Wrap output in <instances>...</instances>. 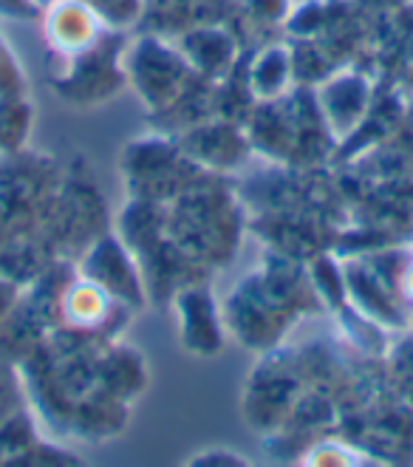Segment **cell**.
<instances>
[{"label":"cell","instance_id":"1","mask_svg":"<svg viewBox=\"0 0 413 467\" xmlns=\"http://www.w3.org/2000/svg\"><path fill=\"white\" fill-rule=\"evenodd\" d=\"M46 12V37L63 54H86L102 35V17L86 0H57Z\"/></svg>","mask_w":413,"mask_h":467},{"label":"cell","instance_id":"2","mask_svg":"<svg viewBox=\"0 0 413 467\" xmlns=\"http://www.w3.org/2000/svg\"><path fill=\"white\" fill-rule=\"evenodd\" d=\"M105 309V297L94 286H79L68 300V315L77 323H94Z\"/></svg>","mask_w":413,"mask_h":467},{"label":"cell","instance_id":"3","mask_svg":"<svg viewBox=\"0 0 413 467\" xmlns=\"http://www.w3.org/2000/svg\"><path fill=\"white\" fill-rule=\"evenodd\" d=\"M32 0H0V15H32Z\"/></svg>","mask_w":413,"mask_h":467},{"label":"cell","instance_id":"4","mask_svg":"<svg viewBox=\"0 0 413 467\" xmlns=\"http://www.w3.org/2000/svg\"><path fill=\"white\" fill-rule=\"evenodd\" d=\"M35 4V9H48L51 4H57V0H32Z\"/></svg>","mask_w":413,"mask_h":467},{"label":"cell","instance_id":"5","mask_svg":"<svg viewBox=\"0 0 413 467\" xmlns=\"http://www.w3.org/2000/svg\"><path fill=\"white\" fill-rule=\"evenodd\" d=\"M405 286H408V295L413 297V269L408 272V278H405Z\"/></svg>","mask_w":413,"mask_h":467}]
</instances>
